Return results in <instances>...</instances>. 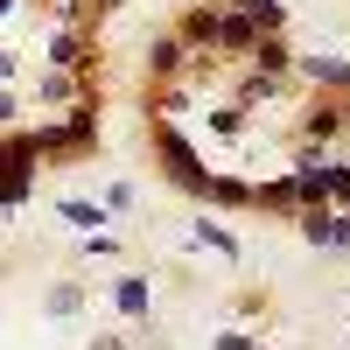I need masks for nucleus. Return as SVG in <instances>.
<instances>
[{"mask_svg": "<svg viewBox=\"0 0 350 350\" xmlns=\"http://www.w3.org/2000/svg\"><path fill=\"white\" fill-rule=\"evenodd\" d=\"M154 140H161V154H168V175H175V183H189V189H203V168H196V154L183 148V140H175L168 126H161Z\"/></svg>", "mask_w": 350, "mask_h": 350, "instance_id": "nucleus-1", "label": "nucleus"}, {"mask_svg": "<svg viewBox=\"0 0 350 350\" xmlns=\"http://www.w3.org/2000/svg\"><path fill=\"white\" fill-rule=\"evenodd\" d=\"M211 42H224V49H252V42H259V28H252L245 14H224V21H217V36H211Z\"/></svg>", "mask_w": 350, "mask_h": 350, "instance_id": "nucleus-2", "label": "nucleus"}, {"mask_svg": "<svg viewBox=\"0 0 350 350\" xmlns=\"http://www.w3.org/2000/svg\"><path fill=\"white\" fill-rule=\"evenodd\" d=\"M308 77L315 84H350V64H336V56H308Z\"/></svg>", "mask_w": 350, "mask_h": 350, "instance_id": "nucleus-3", "label": "nucleus"}, {"mask_svg": "<svg viewBox=\"0 0 350 350\" xmlns=\"http://www.w3.org/2000/svg\"><path fill=\"white\" fill-rule=\"evenodd\" d=\"M112 295H120V308H126V315H148V280H120Z\"/></svg>", "mask_w": 350, "mask_h": 350, "instance_id": "nucleus-4", "label": "nucleus"}, {"mask_svg": "<svg viewBox=\"0 0 350 350\" xmlns=\"http://www.w3.org/2000/svg\"><path fill=\"white\" fill-rule=\"evenodd\" d=\"M189 36H196V42H211V36H217V14H211V8L189 14Z\"/></svg>", "mask_w": 350, "mask_h": 350, "instance_id": "nucleus-5", "label": "nucleus"}, {"mask_svg": "<svg viewBox=\"0 0 350 350\" xmlns=\"http://www.w3.org/2000/svg\"><path fill=\"white\" fill-rule=\"evenodd\" d=\"M183 64V42H154V70H175Z\"/></svg>", "mask_w": 350, "mask_h": 350, "instance_id": "nucleus-6", "label": "nucleus"}, {"mask_svg": "<svg viewBox=\"0 0 350 350\" xmlns=\"http://www.w3.org/2000/svg\"><path fill=\"white\" fill-rule=\"evenodd\" d=\"M64 217L70 224H105V211H92V203H64Z\"/></svg>", "mask_w": 350, "mask_h": 350, "instance_id": "nucleus-7", "label": "nucleus"}]
</instances>
